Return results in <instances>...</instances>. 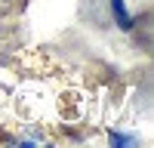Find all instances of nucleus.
I'll use <instances>...</instances> for the list:
<instances>
[{"label": "nucleus", "mask_w": 154, "mask_h": 148, "mask_svg": "<svg viewBox=\"0 0 154 148\" xmlns=\"http://www.w3.org/2000/svg\"><path fill=\"white\" fill-rule=\"evenodd\" d=\"M108 142H111L114 148H136L142 139H139L136 133H120V130H111V133H108Z\"/></svg>", "instance_id": "f03ea898"}, {"label": "nucleus", "mask_w": 154, "mask_h": 148, "mask_svg": "<svg viewBox=\"0 0 154 148\" xmlns=\"http://www.w3.org/2000/svg\"><path fill=\"white\" fill-rule=\"evenodd\" d=\"M108 9H111V19H114V25L120 31H133L136 28V19H133L130 6H126V0H108Z\"/></svg>", "instance_id": "f257e3e1"}]
</instances>
